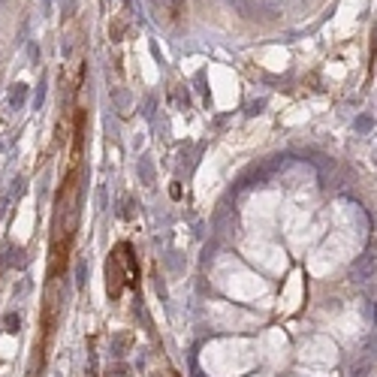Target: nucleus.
<instances>
[{"label": "nucleus", "instance_id": "obj_1", "mask_svg": "<svg viewBox=\"0 0 377 377\" xmlns=\"http://www.w3.org/2000/svg\"><path fill=\"white\" fill-rule=\"evenodd\" d=\"M136 284H139V269H136L133 248L130 242H118L106 260V293L109 299H121V293Z\"/></svg>", "mask_w": 377, "mask_h": 377}]
</instances>
